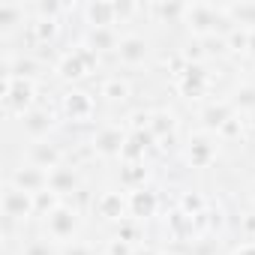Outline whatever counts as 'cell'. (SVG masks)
<instances>
[{
  "label": "cell",
  "instance_id": "obj_1",
  "mask_svg": "<svg viewBox=\"0 0 255 255\" xmlns=\"http://www.w3.org/2000/svg\"><path fill=\"white\" fill-rule=\"evenodd\" d=\"M45 231H48V237L54 243H69L75 237V231H78V213L72 207L60 204L57 210H51L45 216Z\"/></svg>",
  "mask_w": 255,
  "mask_h": 255
},
{
  "label": "cell",
  "instance_id": "obj_2",
  "mask_svg": "<svg viewBox=\"0 0 255 255\" xmlns=\"http://www.w3.org/2000/svg\"><path fill=\"white\" fill-rule=\"evenodd\" d=\"M3 213L9 219H24V216L36 213V195H30V192L9 183L6 192H3Z\"/></svg>",
  "mask_w": 255,
  "mask_h": 255
},
{
  "label": "cell",
  "instance_id": "obj_3",
  "mask_svg": "<svg viewBox=\"0 0 255 255\" xmlns=\"http://www.w3.org/2000/svg\"><path fill=\"white\" fill-rule=\"evenodd\" d=\"M12 186L24 189V192H30V195H39V192L48 189V174H45L42 168H36V165L18 168V171L12 174Z\"/></svg>",
  "mask_w": 255,
  "mask_h": 255
},
{
  "label": "cell",
  "instance_id": "obj_4",
  "mask_svg": "<svg viewBox=\"0 0 255 255\" xmlns=\"http://www.w3.org/2000/svg\"><path fill=\"white\" fill-rule=\"evenodd\" d=\"M117 54H120V60H123V63L135 66V63H141V60L147 57V42H144V39H138V36H126V39L117 45Z\"/></svg>",
  "mask_w": 255,
  "mask_h": 255
},
{
  "label": "cell",
  "instance_id": "obj_5",
  "mask_svg": "<svg viewBox=\"0 0 255 255\" xmlns=\"http://www.w3.org/2000/svg\"><path fill=\"white\" fill-rule=\"evenodd\" d=\"M57 162H60V153H57L51 144L39 141V144L33 147V165H36V168H42V171H45V168H51V171H54V168H57Z\"/></svg>",
  "mask_w": 255,
  "mask_h": 255
},
{
  "label": "cell",
  "instance_id": "obj_6",
  "mask_svg": "<svg viewBox=\"0 0 255 255\" xmlns=\"http://www.w3.org/2000/svg\"><path fill=\"white\" fill-rule=\"evenodd\" d=\"M24 129L33 135V138H42L48 129H51V114L48 111H33L24 117Z\"/></svg>",
  "mask_w": 255,
  "mask_h": 255
},
{
  "label": "cell",
  "instance_id": "obj_7",
  "mask_svg": "<svg viewBox=\"0 0 255 255\" xmlns=\"http://www.w3.org/2000/svg\"><path fill=\"white\" fill-rule=\"evenodd\" d=\"M72 186H75V174H72L69 168H60V165H57V168L48 174V189H51V192L63 195V192L72 189Z\"/></svg>",
  "mask_w": 255,
  "mask_h": 255
},
{
  "label": "cell",
  "instance_id": "obj_8",
  "mask_svg": "<svg viewBox=\"0 0 255 255\" xmlns=\"http://www.w3.org/2000/svg\"><path fill=\"white\" fill-rule=\"evenodd\" d=\"M96 150H102V153H120L123 150V135L117 129H102L96 135Z\"/></svg>",
  "mask_w": 255,
  "mask_h": 255
},
{
  "label": "cell",
  "instance_id": "obj_9",
  "mask_svg": "<svg viewBox=\"0 0 255 255\" xmlns=\"http://www.w3.org/2000/svg\"><path fill=\"white\" fill-rule=\"evenodd\" d=\"M210 156H213V144H210L204 135H198V138L189 144V159H192L195 165H204V162H210Z\"/></svg>",
  "mask_w": 255,
  "mask_h": 255
},
{
  "label": "cell",
  "instance_id": "obj_10",
  "mask_svg": "<svg viewBox=\"0 0 255 255\" xmlns=\"http://www.w3.org/2000/svg\"><path fill=\"white\" fill-rule=\"evenodd\" d=\"M90 42H93L96 48H114V36H111V30H102V24H96Z\"/></svg>",
  "mask_w": 255,
  "mask_h": 255
},
{
  "label": "cell",
  "instance_id": "obj_11",
  "mask_svg": "<svg viewBox=\"0 0 255 255\" xmlns=\"http://www.w3.org/2000/svg\"><path fill=\"white\" fill-rule=\"evenodd\" d=\"M237 108H243V111L255 108V87H243V90L237 93Z\"/></svg>",
  "mask_w": 255,
  "mask_h": 255
},
{
  "label": "cell",
  "instance_id": "obj_12",
  "mask_svg": "<svg viewBox=\"0 0 255 255\" xmlns=\"http://www.w3.org/2000/svg\"><path fill=\"white\" fill-rule=\"evenodd\" d=\"M105 96H108V99H123V96H126V84L117 81V78L108 81V84H105Z\"/></svg>",
  "mask_w": 255,
  "mask_h": 255
},
{
  "label": "cell",
  "instance_id": "obj_13",
  "mask_svg": "<svg viewBox=\"0 0 255 255\" xmlns=\"http://www.w3.org/2000/svg\"><path fill=\"white\" fill-rule=\"evenodd\" d=\"M84 93H69L66 96V111L72 114V108H81V111H90V102L87 99H81Z\"/></svg>",
  "mask_w": 255,
  "mask_h": 255
},
{
  "label": "cell",
  "instance_id": "obj_14",
  "mask_svg": "<svg viewBox=\"0 0 255 255\" xmlns=\"http://www.w3.org/2000/svg\"><path fill=\"white\" fill-rule=\"evenodd\" d=\"M24 255H54L48 240H33L30 246H24Z\"/></svg>",
  "mask_w": 255,
  "mask_h": 255
},
{
  "label": "cell",
  "instance_id": "obj_15",
  "mask_svg": "<svg viewBox=\"0 0 255 255\" xmlns=\"http://www.w3.org/2000/svg\"><path fill=\"white\" fill-rule=\"evenodd\" d=\"M60 255H93V249H90L87 243H75V240H72V243H66V249H63Z\"/></svg>",
  "mask_w": 255,
  "mask_h": 255
},
{
  "label": "cell",
  "instance_id": "obj_16",
  "mask_svg": "<svg viewBox=\"0 0 255 255\" xmlns=\"http://www.w3.org/2000/svg\"><path fill=\"white\" fill-rule=\"evenodd\" d=\"M132 255H156V252H153V249H135Z\"/></svg>",
  "mask_w": 255,
  "mask_h": 255
},
{
  "label": "cell",
  "instance_id": "obj_17",
  "mask_svg": "<svg viewBox=\"0 0 255 255\" xmlns=\"http://www.w3.org/2000/svg\"><path fill=\"white\" fill-rule=\"evenodd\" d=\"M237 255H255V246H246V249H240Z\"/></svg>",
  "mask_w": 255,
  "mask_h": 255
}]
</instances>
